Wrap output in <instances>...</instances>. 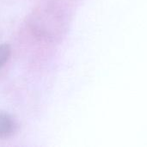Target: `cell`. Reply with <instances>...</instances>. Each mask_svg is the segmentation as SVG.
I'll list each match as a JSON object with an SVG mask.
<instances>
[{"mask_svg": "<svg viewBox=\"0 0 147 147\" xmlns=\"http://www.w3.org/2000/svg\"><path fill=\"white\" fill-rule=\"evenodd\" d=\"M16 124L13 118L5 113H0V138H8L14 134Z\"/></svg>", "mask_w": 147, "mask_h": 147, "instance_id": "cell-1", "label": "cell"}, {"mask_svg": "<svg viewBox=\"0 0 147 147\" xmlns=\"http://www.w3.org/2000/svg\"><path fill=\"white\" fill-rule=\"evenodd\" d=\"M10 47L7 44H3L0 46V67L5 64V62L9 59L10 56Z\"/></svg>", "mask_w": 147, "mask_h": 147, "instance_id": "cell-2", "label": "cell"}]
</instances>
